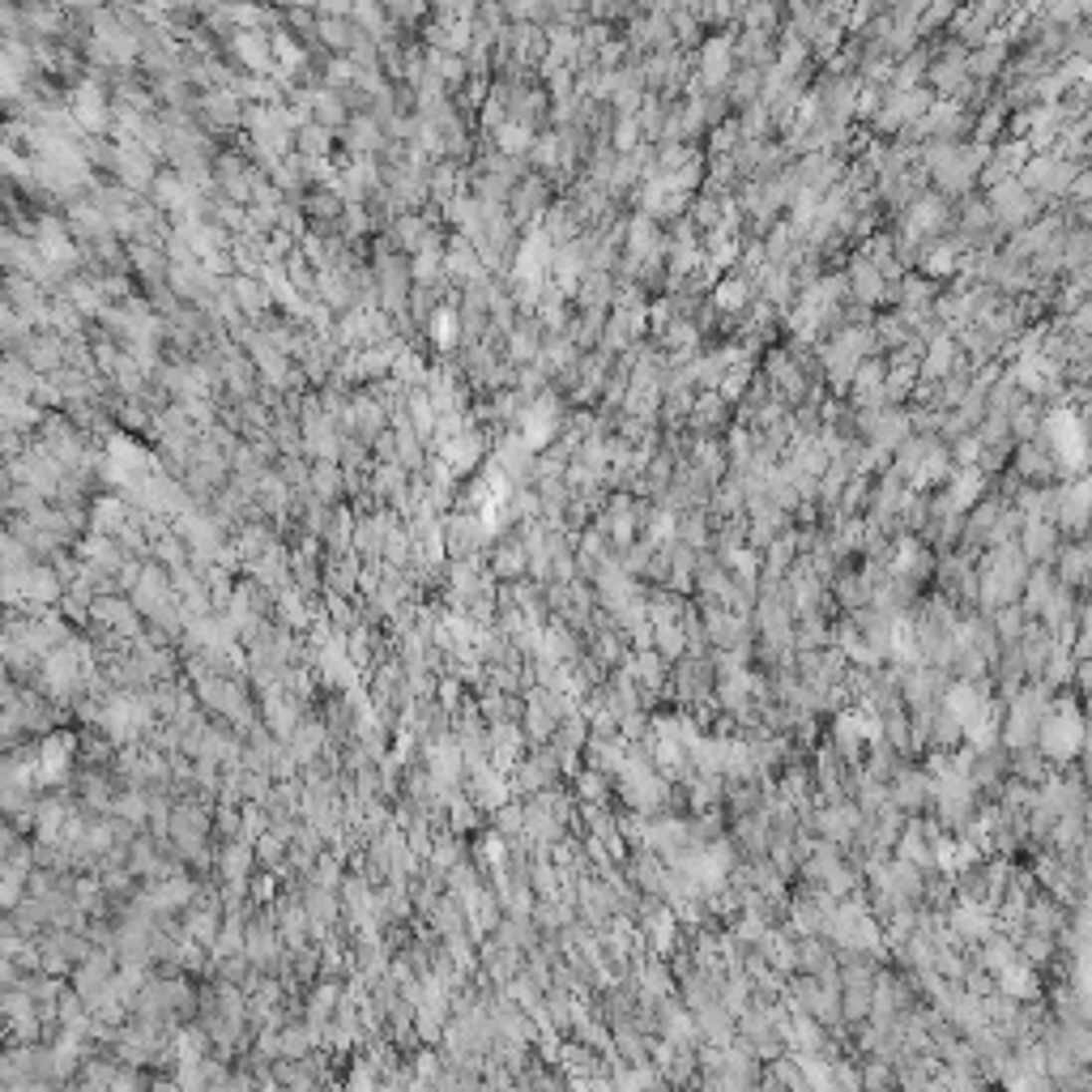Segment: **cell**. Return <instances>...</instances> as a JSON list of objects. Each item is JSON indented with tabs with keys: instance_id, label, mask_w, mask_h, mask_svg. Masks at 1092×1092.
<instances>
[{
	"instance_id": "1",
	"label": "cell",
	"mask_w": 1092,
	"mask_h": 1092,
	"mask_svg": "<svg viewBox=\"0 0 1092 1092\" xmlns=\"http://www.w3.org/2000/svg\"><path fill=\"white\" fill-rule=\"evenodd\" d=\"M1024 576H1028V559L1020 555V546H994L990 555L982 563V576H978V602L985 610L1003 606V602H1015L1024 593Z\"/></svg>"
},
{
	"instance_id": "2",
	"label": "cell",
	"mask_w": 1092,
	"mask_h": 1092,
	"mask_svg": "<svg viewBox=\"0 0 1092 1092\" xmlns=\"http://www.w3.org/2000/svg\"><path fill=\"white\" fill-rule=\"evenodd\" d=\"M1037 743H1041V756L1058 760V764L1075 760V752H1080V743H1084V717H1080V709H1075L1071 700H1058V705H1050V709L1041 713V722H1037Z\"/></svg>"
},
{
	"instance_id": "3",
	"label": "cell",
	"mask_w": 1092,
	"mask_h": 1092,
	"mask_svg": "<svg viewBox=\"0 0 1092 1092\" xmlns=\"http://www.w3.org/2000/svg\"><path fill=\"white\" fill-rule=\"evenodd\" d=\"M828 935L841 944L845 952H875L879 948V922L871 918L866 905H836L832 909V922H828Z\"/></svg>"
},
{
	"instance_id": "4",
	"label": "cell",
	"mask_w": 1092,
	"mask_h": 1092,
	"mask_svg": "<svg viewBox=\"0 0 1092 1092\" xmlns=\"http://www.w3.org/2000/svg\"><path fill=\"white\" fill-rule=\"evenodd\" d=\"M1050 709V700H1045L1041 687H1028L1024 696H1015V705H1011V717H1007V747L1011 752H1020V747H1028L1037 739V722H1041V713Z\"/></svg>"
},
{
	"instance_id": "5",
	"label": "cell",
	"mask_w": 1092,
	"mask_h": 1092,
	"mask_svg": "<svg viewBox=\"0 0 1092 1092\" xmlns=\"http://www.w3.org/2000/svg\"><path fill=\"white\" fill-rule=\"evenodd\" d=\"M1050 440H1054L1058 466H1067V470L1084 466V427H1080V418H1075V410L1058 406L1050 414Z\"/></svg>"
},
{
	"instance_id": "6",
	"label": "cell",
	"mask_w": 1092,
	"mask_h": 1092,
	"mask_svg": "<svg viewBox=\"0 0 1092 1092\" xmlns=\"http://www.w3.org/2000/svg\"><path fill=\"white\" fill-rule=\"evenodd\" d=\"M1020 184L1028 192H1067L1071 179H1075V167L1067 158H1054V154H1041L1033 162H1020Z\"/></svg>"
},
{
	"instance_id": "7",
	"label": "cell",
	"mask_w": 1092,
	"mask_h": 1092,
	"mask_svg": "<svg viewBox=\"0 0 1092 1092\" xmlns=\"http://www.w3.org/2000/svg\"><path fill=\"white\" fill-rule=\"evenodd\" d=\"M832 735H836V747H841L845 756H858L862 739H875V743L884 739V722L875 717V709H845V713H836Z\"/></svg>"
},
{
	"instance_id": "8",
	"label": "cell",
	"mask_w": 1092,
	"mask_h": 1092,
	"mask_svg": "<svg viewBox=\"0 0 1092 1092\" xmlns=\"http://www.w3.org/2000/svg\"><path fill=\"white\" fill-rule=\"evenodd\" d=\"M1058 550H1063V546H1058V526H1054V521L1028 517L1024 530H1020V555L1033 559V563H1054Z\"/></svg>"
},
{
	"instance_id": "9",
	"label": "cell",
	"mask_w": 1092,
	"mask_h": 1092,
	"mask_svg": "<svg viewBox=\"0 0 1092 1092\" xmlns=\"http://www.w3.org/2000/svg\"><path fill=\"white\" fill-rule=\"evenodd\" d=\"M952 931L961 939H969V944H982V939H990L998 931V918H994V909L961 901V909H952Z\"/></svg>"
},
{
	"instance_id": "10",
	"label": "cell",
	"mask_w": 1092,
	"mask_h": 1092,
	"mask_svg": "<svg viewBox=\"0 0 1092 1092\" xmlns=\"http://www.w3.org/2000/svg\"><path fill=\"white\" fill-rule=\"evenodd\" d=\"M815 828H819V836H828V841H836V845L854 841L858 828H862V811L858 806H849V802H832L815 815Z\"/></svg>"
},
{
	"instance_id": "11",
	"label": "cell",
	"mask_w": 1092,
	"mask_h": 1092,
	"mask_svg": "<svg viewBox=\"0 0 1092 1092\" xmlns=\"http://www.w3.org/2000/svg\"><path fill=\"white\" fill-rule=\"evenodd\" d=\"M931 567H935L931 550H926L922 543H914V538H905V543L892 550V576H901L905 585H918V580H926V576H931Z\"/></svg>"
},
{
	"instance_id": "12",
	"label": "cell",
	"mask_w": 1092,
	"mask_h": 1092,
	"mask_svg": "<svg viewBox=\"0 0 1092 1092\" xmlns=\"http://www.w3.org/2000/svg\"><path fill=\"white\" fill-rule=\"evenodd\" d=\"M832 896L828 892H806L802 901H794V926L802 935H828L832 922Z\"/></svg>"
},
{
	"instance_id": "13",
	"label": "cell",
	"mask_w": 1092,
	"mask_h": 1092,
	"mask_svg": "<svg viewBox=\"0 0 1092 1092\" xmlns=\"http://www.w3.org/2000/svg\"><path fill=\"white\" fill-rule=\"evenodd\" d=\"M990 205L1003 222H1024L1028 214H1033V192H1028L1020 179H1003V184H994Z\"/></svg>"
},
{
	"instance_id": "14",
	"label": "cell",
	"mask_w": 1092,
	"mask_h": 1092,
	"mask_svg": "<svg viewBox=\"0 0 1092 1092\" xmlns=\"http://www.w3.org/2000/svg\"><path fill=\"white\" fill-rule=\"evenodd\" d=\"M998 990H1003L1007 998H1015V1003H1033V998L1041 994V982L1033 974V965H1024V961H1011L998 969Z\"/></svg>"
},
{
	"instance_id": "15",
	"label": "cell",
	"mask_w": 1092,
	"mask_h": 1092,
	"mask_svg": "<svg viewBox=\"0 0 1092 1092\" xmlns=\"http://www.w3.org/2000/svg\"><path fill=\"white\" fill-rule=\"evenodd\" d=\"M555 423H559L555 397L534 401V410H526V448H543L550 436H555Z\"/></svg>"
},
{
	"instance_id": "16",
	"label": "cell",
	"mask_w": 1092,
	"mask_h": 1092,
	"mask_svg": "<svg viewBox=\"0 0 1092 1092\" xmlns=\"http://www.w3.org/2000/svg\"><path fill=\"white\" fill-rule=\"evenodd\" d=\"M982 474L969 466V470H961L956 474V483H952V491H948V504L939 508V513H965V508H974L978 504V496H982Z\"/></svg>"
},
{
	"instance_id": "17",
	"label": "cell",
	"mask_w": 1092,
	"mask_h": 1092,
	"mask_svg": "<svg viewBox=\"0 0 1092 1092\" xmlns=\"http://www.w3.org/2000/svg\"><path fill=\"white\" fill-rule=\"evenodd\" d=\"M926 798H931V776L926 772H905L901 781H896V789L888 794V802L901 806V811H918Z\"/></svg>"
},
{
	"instance_id": "18",
	"label": "cell",
	"mask_w": 1092,
	"mask_h": 1092,
	"mask_svg": "<svg viewBox=\"0 0 1092 1092\" xmlns=\"http://www.w3.org/2000/svg\"><path fill=\"white\" fill-rule=\"evenodd\" d=\"M939 222H944V201H935V197H926V201H918L914 209H909V222H905V235L909 239H918V235H926V231H935Z\"/></svg>"
},
{
	"instance_id": "19",
	"label": "cell",
	"mask_w": 1092,
	"mask_h": 1092,
	"mask_svg": "<svg viewBox=\"0 0 1092 1092\" xmlns=\"http://www.w3.org/2000/svg\"><path fill=\"white\" fill-rule=\"evenodd\" d=\"M1058 585H1084L1088 576V546H1071V550H1058Z\"/></svg>"
},
{
	"instance_id": "20",
	"label": "cell",
	"mask_w": 1092,
	"mask_h": 1092,
	"mask_svg": "<svg viewBox=\"0 0 1092 1092\" xmlns=\"http://www.w3.org/2000/svg\"><path fill=\"white\" fill-rule=\"evenodd\" d=\"M1015 961V944L1011 939H1003V935H990V939H982V965L990 969V974H998V969L1003 965H1011Z\"/></svg>"
},
{
	"instance_id": "21",
	"label": "cell",
	"mask_w": 1092,
	"mask_h": 1092,
	"mask_svg": "<svg viewBox=\"0 0 1092 1092\" xmlns=\"http://www.w3.org/2000/svg\"><path fill=\"white\" fill-rule=\"evenodd\" d=\"M653 645L662 649V657H679L687 649L683 623H653Z\"/></svg>"
},
{
	"instance_id": "22",
	"label": "cell",
	"mask_w": 1092,
	"mask_h": 1092,
	"mask_svg": "<svg viewBox=\"0 0 1092 1092\" xmlns=\"http://www.w3.org/2000/svg\"><path fill=\"white\" fill-rule=\"evenodd\" d=\"M726 73H730V39L709 43V52H705V82H722Z\"/></svg>"
},
{
	"instance_id": "23",
	"label": "cell",
	"mask_w": 1092,
	"mask_h": 1092,
	"mask_svg": "<svg viewBox=\"0 0 1092 1092\" xmlns=\"http://www.w3.org/2000/svg\"><path fill=\"white\" fill-rule=\"evenodd\" d=\"M576 798H585V802H606V772H576Z\"/></svg>"
},
{
	"instance_id": "24",
	"label": "cell",
	"mask_w": 1092,
	"mask_h": 1092,
	"mask_svg": "<svg viewBox=\"0 0 1092 1092\" xmlns=\"http://www.w3.org/2000/svg\"><path fill=\"white\" fill-rule=\"evenodd\" d=\"M854 291H858L862 299H875L879 291H884V278H879V269H871L866 261H858V265H854Z\"/></svg>"
},
{
	"instance_id": "25",
	"label": "cell",
	"mask_w": 1092,
	"mask_h": 1092,
	"mask_svg": "<svg viewBox=\"0 0 1092 1092\" xmlns=\"http://www.w3.org/2000/svg\"><path fill=\"white\" fill-rule=\"evenodd\" d=\"M841 602H845V606H866V602H871V580L845 576V580H841Z\"/></svg>"
},
{
	"instance_id": "26",
	"label": "cell",
	"mask_w": 1092,
	"mask_h": 1092,
	"mask_svg": "<svg viewBox=\"0 0 1092 1092\" xmlns=\"http://www.w3.org/2000/svg\"><path fill=\"white\" fill-rule=\"evenodd\" d=\"M657 248V227L649 218H636L632 222V252L636 257H645V252H653Z\"/></svg>"
},
{
	"instance_id": "27",
	"label": "cell",
	"mask_w": 1092,
	"mask_h": 1092,
	"mask_svg": "<svg viewBox=\"0 0 1092 1092\" xmlns=\"http://www.w3.org/2000/svg\"><path fill=\"white\" fill-rule=\"evenodd\" d=\"M500 149H508V154H526V149H530V128L526 124H504L500 128Z\"/></svg>"
},
{
	"instance_id": "28",
	"label": "cell",
	"mask_w": 1092,
	"mask_h": 1092,
	"mask_svg": "<svg viewBox=\"0 0 1092 1092\" xmlns=\"http://www.w3.org/2000/svg\"><path fill=\"white\" fill-rule=\"evenodd\" d=\"M431 333H436L440 346H453V341H457V317H453V312L440 308L436 321H431Z\"/></svg>"
},
{
	"instance_id": "29",
	"label": "cell",
	"mask_w": 1092,
	"mask_h": 1092,
	"mask_svg": "<svg viewBox=\"0 0 1092 1092\" xmlns=\"http://www.w3.org/2000/svg\"><path fill=\"white\" fill-rule=\"evenodd\" d=\"M1020 952L1028 956V965H1041L1045 956H1050V935H1024Z\"/></svg>"
},
{
	"instance_id": "30",
	"label": "cell",
	"mask_w": 1092,
	"mask_h": 1092,
	"mask_svg": "<svg viewBox=\"0 0 1092 1092\" xmlns=\"http://www.w3.org/2000/svg\"><path fill=\"white\" fill-rule=\"evenodd\" d=\"M1020 619H1024V610H1015V606H1007V610H998V636H1007V640H1015V636H1020Z\"/></svg>"
},
{
	"instance_id": "31",
	"label": "cell",
	"mask_w": 1092,
	"mask_h": 1092,
	"mask_svg": "<svg viewBox=\"0 0 1092 1092\" xmlns=\"http://www.w3.org/2000/svg\"><path fill=\"white\" fill-rule=\"evenodd\" d=\"M747 299V291L739 287V282H726V287H717V295H713V304L717 308H739Z\"/></svg>"
},
{
	"instance_id": "32",
	"label": "cell",
	"mask_w": 1092,
	"mask_h": 1092,
	"mask_svg": "<svg viewBox=\"0 0 1092 1092\" xmlns=\"http://www.w3.org/2000/svg\"><path fill=\"white\" fill-rule=\"evenodd\" d=\"M666 337H670V346H675V350H692L696 346V328L692 325H670Z\"/></svg>"
},
{
	"instance_id": "33",
	"label": "cell",
	"mask_w": 1092,
	"mask_h": 1092,
	"mask_svg": "<svg viewBox=\"0 0 1092 1092\" xmlns=\"http://www.w3.org/2000/svg\"><path fill=\"white\" fill-rule=\"evenodd\" d=\"M948 363H952V341H939L935 354H931V363H926L922 371H926V376H939V371H944Z\"/></svg>"
},
{
	"instance_id": "34",
	"label": "cell",
	"mask_w": 1092,
	"mask_h": 1092,
	"mask_svg": "<svg viewBox=\"0 0 1092 1092\" xmlns=\"http://www.w3.org/2000/svg\"><path fill=\"white\" fill-rule=\"evenodd\" d=\"M952 261H956V248H939V252H931V261H926V269H931V274H948Z\"/></svg>"
},
{
	"instance_id": "35",
	"label": "cell",
	"mask_w": 1092,
	"mask_h": 1092,
	"mask_svg": "<svg viewBox=\"0 0 1092 1092\" xmlns=\"http://www.w3.org/2000/svg\"><path fill=\"white\" fill-rule=\"evenodd\" d=\"M888 1080H892V1075H888L884 1067H875L871 1075H866V1084H888Z\"/></svg>"
}]
</instances>
